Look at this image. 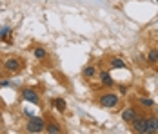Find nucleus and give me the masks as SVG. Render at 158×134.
Wrapping results in <instances>:
<instances>
[{
    "mask_svg": "<svg viewBox=\"0 0 158 134\" xmlns=\"http://www.w3.org/2000/svg\"><path fill=\"white\" fill-rule=\"evenodd\" d=\"M9 83H11L9 80H0V87H7Z\"/></svg>",
    "mask_w": 158,
    "mask_h": 134,
    "instance_id": "obj_17",
    "label": "nucleus"
},
{
    "mask_svg": "<svg viewBox=\"0 0 158 134\" xmlns=\"http://www.w3.org/2000/svg\"><path fill=\"white\" fill-rule=\"evenodd\" d=\"M98 104L106 109H114L116 105L120 104V96L116 92H104L98 96Z\"/></svg>",
    "mask_w": 158,
    "mask_h": 134,
    "instance_id": "obj_1",
    "label": "nucleus"
},
{
    "mask_svg": "<svg viewBox=\"0 0 158 134\" xmlns=\"http://www.w3.org/2000/svg\"><path fill=\"white\" fill-rule=\"evenodd\" d=\"M138 102H140L142 107H147V109L155 107V100H151V98H138Z\"/></svg>",
    "mask_w": 158,
    "mask_h": 134,
    "instance_id": "obj_14",
    "label": "nucleus"
},
{
    "mask_svg": "<svg viewBox=\"0 0 158 134\" xmlns=\"http://www.w3.org/2000/svg\"><path fill=\"white\" fill-rule=\"evenodd\" d=\"M98 76H100V82H102V85H106V87L114 85V82H113V78H111V75L107 73V71H100V73H98Z\"/></svg>",
    "mask_w": 158,
    "mask_h": 134,
    "instance_id": "obj_9",
    "label": "nucleus"
},
{
    "mask_svg": "<svg viewBox=\"0 0 158 134\" xmlns=\"http://www.w3.org/2000/svg\"><path fill=\"white\" fill-rule=\"evenodd\" d=\"M129 125H131V129H133L135 132L145 134V116H143V114H136V118L133 120Z\"/></svg>",
    "mask_w": 158,
    "mask_h": 134,
    "instance_id": "obj_5",
    "label": "nucleus"
},
{
    "mask_svg": "<svg viewBox=\"0 0 158 134\" xmlns=\"http://www.w3.org/2000/svg\"><path fill=\"white\" fill-rule=\"evenodd\" d=\"M82 75H84V78H93V76L96 75V67H93V65H87V67H84Z\"/></svg>",
    "mask_w": 158,
    "mask_h": 134,
    "instance_id": "obj_12",
    "label": "nucleus"
},
{
    "mask_svg": "<svg viewBox=\"0 0 158 134\" xmlns=\"http://www.w3.org/2000/svg\"><path fill=\"white\" fill-rule=\"evenodd\" d=\"M53 104H55V107L58 109V112H64V111H65V107H67L64 98H55V100H53Z\"/></svg>",
    "mask_w": 158,
    "mask_h": 134,
    "instance_id": "obj_13",
    "label": "nucleus"
},
{
    "mask_svg": "<svg viewBox=\"0 0 158 134\" xmlns=\"http://www.w3.org/2000/svg\"><path fill=\"white\" fill-rule=\"evenodd\" d=\"M109 67L111 69H126V62L122 58H118V56H113L109 60Z\"/></svg>",
    "mask_w": 158,
    "mask_h": 134,
    "instance_id": "obj_10",
    "label": "nucleus"
},
{
    "mask_svg": "<svg viewBox=\"0 0 158 134\" xmlns=\"http://www.w3.org/2000/svg\"><path fill=\"white\" fill-rule=\"evenodd\" d=\"M136 114H138V111H136L135 107H126V109L122 111V120H124L127 125H129L133 120L136 118Z\"/></svg>",
    "mask_w": 158,
    "mask_h": 134,
    "instance_id": "obj_7",
    "label": "nucleus"
},
{
    "mask_svg": "<svg viewBox=\"0 0 158 134\" xmlns=\"http://www.w3.org/2000/svg\"><path fill=\"white\" fill-rule=\"evenodd\" d=\"M0 80H2V73H0Z\"/></svg>",
    "mask_w": 158,
    "mask_h": 134,
    "instance_id": "obj_19",
    "label": "nucleus"
},
{
    "mask_svg": "<svg viewBox=\"0 0 158 134\" xmlns=\"http://www.w3.org/2000/svg\"><path fill=\"white\" fill-rule=\"evenodd\" d=\"M147 60H149V62H153V63L156 62V49H151V51H149V55H147Z\"/></svg>",
    "mask_w": 158,
    "mask_h": 134,
    "instance_id": "obj_15",
    "label": "nucleus"
},
{
    "mask_svg": "<svg viewBox=\"0 0 158 134\" xmlns=\"http://www.w3.org/2000/svg\"><path fill=\"white\" fill-rule=\"evenodd\" d=\"M46 132H49V134H60V132H62V125H60V123H56V121H49V123H46Z\"/></svg>",
    "mask_w": 158,
    "mask_h": 134,
    "instance_id": "obj_8",
    "label": "nucleus"
},
{
    "mask_svg": "<svg viewBox=\"0 0 158 134\" xmlns=\"http://www.w3.org/2000/svg\"><path fill=\"white\" fill-rule=\"evenodd\" d=\"M26 131L27 132H44L46 131V121L42 118H35V116H31V118L27 120V123H26Z\"/></svg>",
    "mask_w": 158,
    "mask_h": 134,
    "instance_id": "obj_2",
    "label": "nucleus"
},
{
    "mask_svg": "<svg viewBox=\"0 0 158 134\" xmlns=\"http://www.w3.org/2000/svg\"><path fill=\"white\" fill-rule=\"evenodd\" d=\"M156 62H158V49H156Z\"/></svg>",
    "mask_w": 158,
    "mask_h": 134,
    "instance_id": "obj_18",
    "label": "nucleus"
},
{
    "mask_svg": "<svg viewBox=\"0 0 158 134\" xmlns=\"http://www.w3.org/2000/svg\"><path fill=\"white\" fill-rule=\"evenodd\" d=\"M7 35H9V27H2L0 29V40H6Z\"/></svg>",
    "mask_w": 158,
    "mask_h": 134,
    "instance_id": "obj_16",
    "label": "nucleus"
},
{
    "mask_svg": "<svg viewBox=\"0 0 158 134\" xmlns=\"http://www.w3.org/2000/svg\"><path fill=\"white\" fill-rule=\"evenodd\" d=\"M158 132V116L151 114L145 116V134H156Z\"/></svg>",
    "mask_w": 158,
    "mask_h": 134,
    "instance_id": "obj_6",
    "label": "nucleus"
},
{
    "mask_svg": "<svg viewBox=\"0 0 158 134\" xmlns=\"http://www.w3.org/2000/svg\"><path fill=\"white\" fill-rule=\"evenodd\" d=\"M20 96H22L24 102H29V104H35V105L40 104V94L35 89H31V87H24L22 92H20Z\"/></svg>",
    "mask_w": 158,
    "mask_h": 134,
    "instance_id": "obj_3",
    "label": "nucleus"
},
{
    "mask_svg": "<svg viewBox=\"0 0 158 134\" xmlns=\"http://www.w3.org/2000/svg\"><path fill=\"white\" fill-rule=\"evenodd\" d=\"M33 55H35V58L36 60H46L48 58V51H46L44 47H35Z\"/></svg>",
    "mask_w": 158,
    "mask_h": 134,
    "instance_id": "obj_11",
    "label": "nucleus"
},
{
    "mask_svg": "<svg viewBox=\"0 0 158 134\" xmlns=\"http://www.w3.org/2000/svg\"><path fill=\"white\" fill-rule=\"evenodd\" d=\"M22 69V62L18 58H7L4 62V71H7V73H11V75H15Z\"/></svg>",
    "mask_w": 158,
    "mask_h": 134,
    "instance_id": "obj_4",
    "label": "nucleus"
}]
</instances>
